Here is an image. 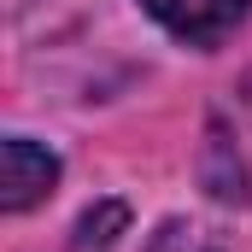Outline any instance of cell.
Returning a JSON list of instances; mask_svg holds the SVG:
<instances>
[{
  "instance_id": "1",
  "label": "cell",
  "mask_w": 252,
  "mask_h": 252,
  "mask_svg": "<svg viewBox=\"0 0 252 252\" xmlns=\"http://www.w3.org/2000/svg\"><path fill=\"white\" fill-rule=\"evenodd\" d=\"M141 12L164 35H176V41L199 47V53H211V47H223L252 18V0H141Z\"/></svg>"
},
{
  "instance_id": "2",
  "label": "cell",
  "mask_w": 252,
  "mask_h": 252,
  "mask_svg": "<svg viewBox=\"0 0 252 252\" xmlns=\"http://www.w3.org/2000/svg\"><path fill=\"white\" fill-rule=\"evenodd\" d=\"M59 188V153L30 141V135H6L0 141V211H35L47 193Z\"/></svg>"
},
{
  "instance_id": "3",
  "label": "cell",
  "mask_w": 252,
  "mask_h": 252,
  "mask_svg": "<svg viewBox=\"0 0 252 252\" xmlns=\"http://www.w3.org/2000/svg\"><path fill=\"white\" fill-rule=\"evenodd\" d=\"M147 252H229V247H223V235H217L211 223H199V217H164L158 235L147 241Z\"/></svg>"
},
{
  "instance_id": "4",
  "label": "cell",
  "mask_w": 252,
  "mask_h": 252,
  "mask_svg": "<svg viewBox=\"0 0 252 252\" xmlns=\"http://www.w3.org/2000/svg\"><path fill=\"white\" fill-rule=\"evenodd\" d=\"M124 223H129L124 205H100L76 223V247H112V229H124Z\"/></svg>"
}]
</instances>
